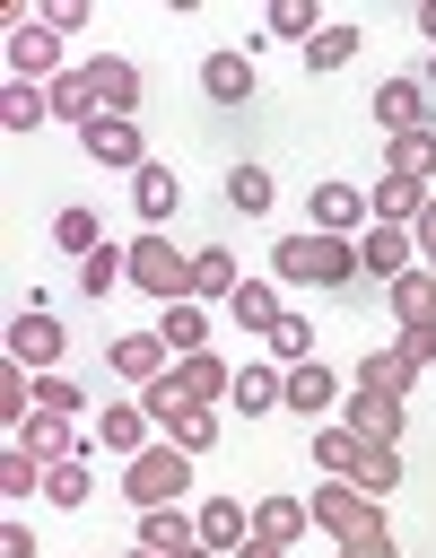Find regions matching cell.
<instances>
[{"mask_svg": "<svg viewBox=\"0 0 436 558\" xmlns=\"http://www.w3.org/2000/svg\"><path fill=\"white\" fill-rule=\"evenodd\" d=\"M122 497H131V514H157V506H183L192 497V453L183 445H148L140 462H122Z\"/></svg>", "mask_w": 436, "mask_h": 558, "instance_id": "obj_1", "label": "cell"}, {"mask_svg": "<svg viewBox=\"0 0 436 558\" xmlns=\"http://www.w3.org/2000/svg\"><path fill=\"white\" fill-rule=\"evenodd\" d=\"M131 288L157 296V305H183V296H192V253H174L166 227H140V235H131Z\"/></svg>", "mask_w": 436, "mask_h": 558, "instance_id": "obj_2", "label": "cell"}, {"mask_svg": "<svg viewBox=\"0 0 436 558\" xmlns=\"http://www.w3.org/2000/svg\"><path fill=\"white\" fill-rule=\"evenodd\" d=\"M305 506H314V523H323L340 549H349V541H375V532H392V523H384V506H375L358 480H323Z\"/></svg>", "mask_w": 436, "mask_h": 558, "instance_id": "obj_3", "label": "cell"}, {"mask_svg": "<svg viewBox=\"0 0 436 558\" xmlns=\"http://www.w3.org/2000/svg\"><path fill=\"white\" fill-rule=\"evenodd\" d=\"M305 218H314V235H349V244H358V235L375 227V201H366L358 183H340V174H331V183H314V192H305Z\"/></svg>", "mask_w": 436, "mask_h": 558, "instance_id": "obj_4", "label": "cell"}, {"mask_svg": "<svg viewBox=\"0 0 436 558\" xmlns=\"http://www.w3.org/2000/svg\"><path fill=\"white\" fill-rule=\"evenodd\" d=\"M70 349V331H61V314H44V305H26L17 323H9V366H26V375H52V357Z\"/></svg>", "mask_w": 436, "mask_h": 558, "instance_id": "obj_5", "label": "cell"}, {"mask_svg": "<svg viewBox=\"0 0 436 558\" xmlns=\"http://www.w3.org/2000/svg\"><path fill=\"white\" fill-rule=\"evenodd\" d=\"M9 78H61V35L44 17H9Z\"/></svg>", "mask_w": 436, "mask_h": 558, "instance_id": "obj_6", "label": "cell"}, {"mask_svg": "<svg viewBox=\"0 0 436 558\" xmlns=\"http://www.w3.org/2000/svg\"><path fill=\"white\" fill-rule=\"evenodd\" d=\"M427 105H436L427 78H384V87H375V131H384V140H401V131H436Z\"/></svg>", "mask_w": 436, "mask_h": 558, "instance_id": "obj_7", "label": "cell"}, {"mask_svg": "<svg viewBox=\"0 0 436 558\" xmlns=\"http://www.w3.org/2000/svg\"><path fill=\"white\" fill-rule=\"evenodd\" d=\"M78 148H87V166H113V174H140L148 166V140H140V122H87L78 131Z\"/></svg>", "mask_w": 436, "mask_h": 558, "instance_id": "obj_8", "label": "cell"}, {"mask_svg": "<svg viewBox=\"0 0 436 558\" xmlns=\"http://www.w3.org/2000/svg\"><path fill=\"white\" fill-rule=\"evenodd\" d=\"M227 401H235V418H270V410H288V366H279V357H244Z\"/></svg>", "mask_w": 436, "mask_h": 558, "instance_id": "obj_9", "label": "cell"}, {"mask_svg": "<svg viewBox=\"0 0 436 558\" xmlns=\"http://www.w3.org/2000/svg\"><path fill=\"white\" fill-rule=\"evenodd\" d=\"M192 523H201V549L235 558V549L253 541V497H201V506H192Z\"/></svg>", "mask_w": 436, "mask_h": 558, "instance_id": "obj_10", "label": "cell"}, {"mask_svg": "<svg viewBox=\"0 0 436 558\" xmlns=\"http://www.w3.org/2000/svg\"><path fill=\"white\" fill-rule=\"evenodd\" d=\"M105 366H113V375H122V384H140V392H148V384H157V375H174V349H166V340H157V331H122V340H113V349H105Z\"/></svg>", "mask_w": 436, "mask_h": 558, "instance_id": "obj_11", "label": "cell"}, {"mask_svg": "<svg viewBox=\"0 0 436 558\" xmlns=\"http://www.w3.org/2000/svg\"><path fill=\"white\" fill-rule=\"evenodd\" d=\"M340 427L358 445H401V392H349L340 401Z\"/></svg>", "mask_w": 436, "mask_h": 558, "instance_id": "obj_12", "label": "cell"}, {"mask_svg": "<svg viewBox=\"0 0 436 558\" xmlns=\"http://www.w3.org/2000/svg\"><path fill=\"white\" fill-rule=\"evenodd\" d=\"M78 70H87V87H96V105H105L113 122L140 113V70H131L122 52H96V61H78Z\"/></svg>", "mask_w": 436, "mask_h": 558, "instance_id": "obj_13", "label": "cell"}, {"mask_svg": "<svg viewBox=\"0 0 436 558\" xmlns=\"http://www.w3.org/2000/svg\"><path fill=\"white\" fill-rule=\"evenodd\" d=\"M358 262H366V279L392 288L401 270H419V235H410V227H366V235H358Z\"/></svg>", "mask_w": 436, "mask_h": 558, "instance_id": "obj_14", "label": "cell"}, {"mask_svg": "<svg viewBox=\"0 0 436 558\" xmlns=\"http://www.w3.org/2000/svg\"><path fill=\"white\" fill-rule=\"evenodd\" d=\"M174 384H183L192 410H218V401L235 392V366H227L218 349H192V357H174Z\"/></svg>", "mask_w": 436, "mask_h": 558, "instance_id": "obj_15", "label": "cell"}, {"mask_svg": "<svg viewBox=\"0 0 436 558\" xmlns=\"http://www.w3.org/2000/svg\"><path fill=\"white\" fill-rule=\"evenodd\" d=\"M157 445V427H148V410L140 401H113L105 418H96V453H113V462H140Z\"/></svg>", "mask_w": 436, "mask_h": 558, "instance_id": "obj_16", "label": "cell"}, {"mask_svg": "<svg viewBox=\"0 0 436 558\" xmlns=\"http://www.w3.org/2000/svg\"><path fill=\"white\" fill-rule=\"evenodd\" d=\"M235 288H244L235 253H227V244H201V253H192V305H235Z\"/></svg>", "mask_w": 436, "mask_h": 558, "instance_id": "obj_17", "label": "cell"}, {"mask_svg": "<svg viewBox=\"0 0 436 558\" xmlns=\"http://www.w3.org/2000/svg\"><path fill=\"white\" fill-rule=\"evenodd\" d=\"M227 314H235V331H244V340H270V331L288 323V305H279V288H270V279H244Z\"/></svg>", "mask_w": 436, "mask_h": 558, "instance_id": "obj_18", "label": "cell"}, {"mask_svg": "<svg viewBox=\"0 0 436 558\" xmlns=\"http://www.w3.org/2000/svg\"><path fill=\"white\" fill-rule=\"evenodd\" d=\"M331 401H340V375H331L323 357L288 366V410H296V418H314V427H323V410H331Z\"/></svg>", "mask_w": 436, "mask_h": 558, "instance_id": "obj_19", "label": "cell"}, {"mask_svg": "<svg viewBox=\"0 0 436 558\" xmlns=\"http://www.w3.org/2000/svg\"><path fill=\"white\" fill-rule=\"evenodd\" d=\"M201 96L209 105H244L253 96V52H209L201 61Z\"/></svg>", "mask_w": 436, "mask_h": 558, "instance_id": "obj_20", "label": "cell"}, {"mask_svg": "<svg viewBox=\"0 0 436 558\" xmlns=\"http://www.w3.org/2000/svg\"><path fill=\"white\" fill-rule=\"evenodd\" d=\"M131 209H140L148 227H157V218H174V209H183V183H174V166H157V157H148V166L131 174Z\"/></svg>", "mask_w": 436, "mask_h": 558, "instance_id": "obj_21", "label": "cell"}, {"mask_svg": "<svg viewBox=\"0 0 436 558\" xmlns=\"http://www.w3.org/2000/svg\"><path fill=\"white\" fill-rule=\"evenodd\" d=\"M366 201H375V227H419L436 192H427V183H401V174H384V183H375Z\"/></svg>", "mask_w": 436, "mask_h": 558, "instance_id": "obj_22", "label": "cell"}, {"mask_svg": "<svg viewBox=\"0 0 436 558\" xmlns=\"http://www.w3.org/2000/svg\"><path fill=\"white\" fill-rule=\"evenodd\" d=\"M253 532L288 549V541H305V532H314V506H305V497H253Z\"/></svg>", "mask_w": 436, "mask_h": 558, "instance_id": "obj_23", "label": "cell"}, {"mask_svg": "<svg viewBox=\"0 0 436 558\" xmlns=\"http://www.w3.org/2000/svg\"><path fill=\"white\" fill-rule=\"evenodd\" d=\"M384 174L436 192V131H401V140H384Z\"/></svg>", "mask_w": 436, "mask_h": 558, "instance_id": "obj_24", "label": "cell"}, {"mask_svg": "<svg viewBox=\"0 0 436 558\" xmlns=\"http://www.w3.org/2000/svg\"><path fill=\"white\" fill-rule=\"evenodd\" d=\"M384 305L401 314V331H410V323H436V270H427V262H419V270H401V279L384 288Z\"/></svg>", "mask_w": 436, "mask_h": 558, "instance_id": "obj_25", "label": "cell"}, {"mask_svg": "<svg viewBox=\"0 0 436 558\" xmlns=\"http://www.w3.org/2000/svg\"><path fill=\"white\" fill-rule=\"evenodd\" d=\"M201 541V523L183 514V506H157V514H140V549H157V558H183Z\"/></svg>", "mask_w": 436, "mask_h": 558, "instance_id": "obj_26", "label": "cell"}, {"mask_svg": "<svg viewBox=\"0 0 436 558\" xmlns=\"http://www.w3.org/2000/svg\"><path fill=\"white\" fill-rule=\"evenodd\" d=\"M358 279H366L358 244L349 235H314V288H358Z\"/></svg>", "mask_w": 436, "mask_h": 558, "instance_id": "obj_27", "label": "cell"}, {"mask_svg": "<svg viewBox=\"0 0 436 558\" xmlns=\"http://www.w3.org/2000/svg\"><path fill=\"white\" fill-rule=\"evenodd\" d=\"M78 288H87L96 305H105L113 288H131V244H96V253L78 262Z\"/></svg>", "mask_w": 436, "mask_h": 558, "instance_id": "obj_28", "label": "cell"}, {"mask_svg": "<svg viewBox=\"0 0 436 558\" xmlns=\"http://www.w3.org/2000/svg\"><path fill=\"white\" fill-rule=\"evenodd\" d=\"M157 340H166L174 357L209 349V305H192V296H183V305H166V314H157Z\"/></svg>", "mask_w": 436, "mask_h": 558, "instance_id": "obj_29", "label": "cell"}, {"mask_svg": "<svg viewBox=\"0 0 436 558\" xmlns=\"http://www.w3.org/2000/svg\"><path fill=\"white\" fill-rule=\"evenodd\" d=\"M419 384V366L401 357V349H375V357H358V375H349V392H410Z\"/></svg>", "mask_w": 436, "mask_h": 558, "instance_id": "obj_30", "label": "cell"}, {"mask_svg": "<svg viewBox=\"0 0 436 558\" xmlns=\"http://www.w3.org/2000/svg\"><path fill=\"white\" fill-rule=\"evenodd\" d=\"M140 410H148V427H157V436H183V427L201 418V410L183 401V384H174V375H157V384L140 392Z\"/></svg>", "mask_w": 436, "mask_h": 558, "instance_id": "obj_31", "label": "cell"}, {"mask_svg": "<svg viewBox=\"0 0 436 558\" xmlns=\"http://www.w3.org/2000/svg\"><path fill=\"white\" fill-rule=\"evenodd\" d=\"M358 44H366V35H358L349 17H331V26L305 44V78H314V70H349V61H358Z\"/></svg>", "mask_w": 436, "mask_h": 558, "instance_id": "obj_32", "label": "cell"}, {"mask_svg": "<svg viewBox=\"0 0 436 558\" xmlns=\"http://www.w3.org/2000/svg\"><path fill=\"white\" fill-rule=\"evenodd\" d=\"M44 96H52V113H61V122H78V131H87V122H105V105H96L87 70H61V78H52Z\"/></svg>", "mask_w": 436, "mask_h": 558, "instance_id": "obj_33", "label": "cell"}, {"mask_svg": "<svg viewBox=\"0 0 436 558\" xmlns=\"http://www.w3.org/2000/svg\"><path fill=\"white\" fill-rule=\"evenodd\" d=\"M270 279H279V288H314V227L270 244Z\"/></svg>", "mask_w": 436, "mask_h": 558, "instance_id": "obj_34", "label": "cell"}, {"mask_svg": "<svg viewBox=\"0 0 436 558\" xmlns=\"http://www.w3.org/2000/svg\"><path fill=\"white\" fill-rule=\"evenodd\" d=\"M349 480H358V488H366V497H375V506H384V497H392V488H401V445H366V453H358V471H349Z\"/></svg>", "mask_w": 436, "mask_h": 558, "instance_id": "obj_35", "label": "cell"}, {"mask_svg": "<svg viewBox=\"0 0 436 558\" xmlns=\"http://www.w3.org/2000/svg\"><path fill=\"white\" fill-rule=\"evenodd\" d=\"M270 192H279V183H270V166H253V157H244V166H227V201H235L244 218H262V209H270Z\"/></svg>", "mask_w": 436, "mask_h": 558, "instance_id": "obj_36", "label": "cell"}, {"mask_svg": "<svg viewBox=\"0 0 436 558\" xmlns=\"http://www.w3.org/2000/svg\"><path fill=\"white\" fill-rule=\"evenodd\" d=\"M52 244H61V253H78V262H87V253H96V244H105V227H96V209H78V201H70V209H52Z\"/></svg>", "mask_w": 436, "mask_h": 558, "instance_id": "obj_37", "label": "cell"}, {"mask_svg": "<svg viewBox=\"0 0 436 558\" xmlns=\"http://www.w3.org/2000/svg\"><path fill=\"white\" fill-rule=\"evenodd\" d=\"M358 453H366V445H358L349 427H314V471H323V480H349Z\"/></svg>", "mask_w": 436, "mask_h": 558, "instance_id": "obj_38", "label": "cell"}, {"mask_svg": "<svg viewBox=\"0 0 436 558\" xmlns=\"http://www.w3.org/2000/svg\"><path fill=\"white\" fill-rule=\"evenodd\" d=\"M331 17L314 9V0H270V35H288V44H314Z\"/></svg>", "mask_w": 436, "mask_h": 558, "instance_id": "obj_39", "label": "cell"}, {"mask_svg": "<svg viewBox=\"0 0 436 558\" xmlns=\"http://www.w3.org/2000/svg\"><path fill=\"white\" fill-rule=\"evenodd\" d=\"M44 113H52V96H44V87H26V78H9V87H0V122H9V131H35Z\"/></svg>", "mask_w": 436, "mask_h": 558, "instance_id": "obj_40", "label": "cell"}, {"mask_svg": "<svg viewBox=\"0 0 436 558\" xmlns=\"http://www.w3.org/2000/svg\"><path fill=\"white\" fill-rule=\"evenodd\" d=\"M87 497H96V471L87 462H52L44 471V506H87Z\"/></svg>", "mask_w": 436, "mask_h": 558, "instance_id": "obj_41", "label": "cell"}, {"mask_svg": "<svg viewBox=\"0 0 436 558\" xmlns=\"http://www.w3.org/2000/svg\"><path fill=\"white\" fill-rule=\"evenodd\" d=\"M0 497H44V462L9 445V453H0Z\"/></svg>", "mask_w": 436, "mask_h": 558, "instance_id": "obj_42", "label": "cell"}, {"mask_svg": "<svg viewBox=\"0 0 436 558\" xmlns=\"http://www.w3.org/2000/svg\"><path fill=\"white\" fill-rule=\"evenodd\" d=\"M35 410H61V418H78V410H87V392H78V384L52 366V375H35Z\"/></svg>", "mask_w": 436, "mask_h": 558, "instance_id": "obj_43", "label": "cell"}, {"mask_svg": "<svg viewBox=\"0 0 436 558\" xmlns=\"http://www.w3.org/2000/svg\"><path fill=\"white\" fill-rule=\"evenodd\" d=\"M270 349H279V366H305V357H314V323H305V314H288V323L270 331Z\"/></svg>", "mask_w": 436, "mask_h": 558, "instance_id": "obj_44", "label": "cell"}, {"mask_svg": "<svg viewBox=\"0 0 436 558\" xmlns=\"http://www.w3.org/2000/svg\"><path fill=\"white\" fill-rule=\"evenodd\" d=\"M166 445H183V453H192V462H201V453H209V445H218V410H201V418H192V427H183V436H166Z\"/></svg>", "mask_w": 436, "mask_h": 558, "instance_id": "obj_45", "label": "cell"}, {"mask_svg": "<svg viewBox=\"0 0 436 558\" xmlns=\"http://www.w3.org/2000/svg\"><path fill=\"white\" fill-rule=\"evenodd\" d=\"M392 349H401V357H410V366H436V323H410V331H401V340H392Z\"/></svg>", "mask_w": 436, "mask_h": 558, "instance_id": "obj_46", "label": "cell"}, {"mask_svg": "<svg viewBox=\"0 0 436 558\" xmlns=\"http://www.w3.org/2000/svg\"><path fill=\"white\" fill-rule=\"evenodd\" d=\"M44 26H52V35H78V26H87V0H44Z\"/></svg>", "mask_w": 436, "mask_h": 558, "instance_id": "obj_47", "label": "cell"}, {"mask_svg": "<svg viewBox=\"0 0 436 558\" xmlns=\"http://www.w3.org/2000/svg\"><path fill=\"white\" fill-rule=\"evenodd\" d=\"M0 558H35V532L26 523H0Z\"/></svg>", "mask_w": 436, "mask_h": 558, "instance_id": "obj_48", "label": "cell"}, {"mask_svg": "<svg viewBox=\"0 0 436 558\" xmlns=\"http://www.w3.org/2000/svg\"><path fill=\"white\" fill-rule=\"evenodd\" d=\"M410 235H419V262H427V270H436V201H427V218H419V227H410Z\"/></svg>", "mask_w": 436, "mask_h": 558, "instance_id": "obj_49", "label": "cell"}, {"mask_svg": "<svg viewBox=\"0 0 436 558\" xmlns=\"http://www.w3.org/2000/svg\"><path fill=\"white\" fill-rule=\"evenodd\" d=\"M235 558H288V549H279V541H262V532H253V541H244V549H235Z\"/></svg>", "mask_w": 436, "mask_h": 558, "instance_id": "obj_50", "label": "cell"}, {"mask_svg": "<svg viewBox=\"0 0 436 558\" xmlns=\"http://www.w3.org/2000/svg\"><path fill=\"white\" fill-rule=\"evenodd\" d=\"M419 35H427V52H436V0H419Z\"/></svg>", "mask_w": 436, "mask_h": 558, "instance_id": "obj_51", "label": "cell"}, {"mask_svg": "<svg viewBox=\"0 0 436 558\" xmlns=\"http://www.w3.org/2000/svg\"><path fill=\"white\" fill-rule=\"evenodd\" d=\"M183 558H218V549H201V541H192V549H183Z\"/></svg>", "mask_w": 436, "mask_h": 558, "instance_id": "obj_52", "label": "cell"}, {"mask_svg": "<svg viewBox=\"0 0 436 558\" xmlns=\"http://www.w3.org/2000/svg\"><path fill=\"white\" fill-rule=\"evenodd\" d=\"M122 558H157V549H140V541H131V549H122Z\"/></svg>", "mask_w": 436, "mask_h": 558, "instance_id": "obj_53", "label": "cell"}, {"mask_svg": "<svg viewBox=\"0 0 436 558\" xmlns=\"http://www.w3.org/2000/svg\"><path fill=\"white\" fill-rule=\"evenodd\" d=\"M419 78H427V87H436V52H427V70H419Z\"/></svg>", "mask_w": 436, "mask_h": 558, "instance_id": "obj_54", "label": "cell"}, {"mask_svg": "<svg viewBox=\"0 0 436 558\" xmlns=\"http://www.w3.org/2000/svg\"><path fill=\"white\" fill-rule=\"evenodd\" d=\"M340 558H349V549H340Z\"/></svg>", "mask_w": 436, "mask_h": 558, "instance_id": "obj_55", "label": "cell"}]
</instances>
